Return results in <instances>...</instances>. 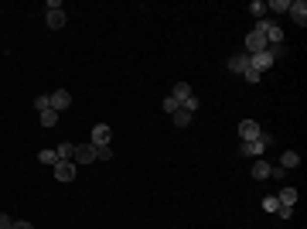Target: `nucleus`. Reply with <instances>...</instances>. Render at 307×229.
<instances>
[{
	"mask_svg": "<svg viewBox=\"0 0 307 229\" xmlns=\"http://www.w3.org/2000/svg\"><path fill=\"white\" fill-rule=\"evenodd\" d=\"M109 123H96L92 127V147H102V144H109Z\"/></svg>",
	"mask_w": 307,
	"mask_h": 229,
	"instance_id": "nucleus-8",
	"label": "nucleus"
},
{
	"mask_svg": "<svg viewBox=\"0 0 307 229\" xmlns=\"http://www.w3.org/2000/svg\"><path fill=\"white\" fill-rule=\"evenodd\" d=\"M188 96H195V92H191V86H188V82H174V89H171V99L184 103Z\"/></svg>",
	"mask_w": 307,
	"mask_h": 229,
	"instance_id": "nucleus-12",
	"label": "nucleus"
},
{
	"mask_svg": "<svg viewBox=\"0 0 307 229\" xmlns=\"http://www.w3.org/2000/svg\"><path fill=\"white\" fill-rule=\"evenodd\" d=\"M109 157H113V147H109V144L96 147V161H109Z\"/></svg>",
	"mask_w": 307,
	"mask_h": 229,
	"instance_id": "nucleus-25",
	"label": "nucleus"
},
{
	"mask_svg": "<svg viewBox=\"0 0 307 229\" xmlns=\"http://www.w3.org/2000/svg\"><path fill=\"white\" fill-rule=\"evenodd\" d=\"M242 76H246V82H259V72H256V69H246Z\"/></svg>",
	"mask_w": 307,
	"mask_h": 229,
	"instance_id": "nucleus-30",
	"label": "nucleus"
},
{
	"mask_svg": "<svg viewBox=\"0 0 307 229\" xmlns=\"http://www.w3.org/2000/svg\"><path fill=\"white\" fill-rule=\"evenodd\" d=\"M266 28H270V21H259V24L246 34V55H259V52L270 48V41H266Z\"/></svg>",
	"mask_w": 307,
	"mask_h": 229,
	"instance_id": "nucleus-1",
	"label": "nucleus"
},
{
	"mask_svg": "<svg viewBox=\"0 0 307 229\" xmlns=\"http://www.w3.org/2000/svg\"><path fill=\"white\" fill-rule=\"evenodd\" d=\"M249 14L263 21V14H266V3H263V0H253V3H249Z\"/></svg>",
	"mask_w": 307,
	"mask_h": 229,
	"instance_id": "nucleus-19",
	"label": "nucleus"
},
{
	"mask_svg": "<svg viewBox=\"0 0 307 229\" xmlns=\"http://www.w3.org/2000/svg\"><path fill=\"white\" fill-rule=\"evenodd\" d=\"M10 229H34V226H31V223H14Z\"/></svg>",
	"mask_w": 307,
	"mask_h": 229,
	"instance_id": "nucleus-31",
	"label": "nucleus"
},
{
	"mask_svg": "<svg viewBox=\"0 0 307 229\" xmlns=\"http://www.w3.org/2000/svg\"><path fill=\"white\" fill-rule=\"evenodd\" d=\"M249 69H256L259 76H263L266 69H273V55H270V48L259 52V55H249Z\"/></svg>",
	"mask_w": 307,
	"mask_h": 229,
	"instance_id": "nucleus-3",
	"label": "nucleus"
},
{
	"mask_svg": "<svg viewBox=\"0 0 307 229\" xmlns=\"http://www.w3.org/2000/svg\"><path fill=\"white\" fill-rule=\"evenodd\" d=\"M277 209H280V202H277V195H266V199H263V212H270V216H273Z\"/></svg>",
	"mask_w": 307,
	"mask_h": 229,
	"instance_id": "nucleus-22",
	"label": "nucleus"
},
{
	"mask_svg": "<svg viewBox=\"0 0 307 229\" xmlns=\"http://www.w3.org/2000/svg\"><path fill=\"white\" fill-rule=\"evenodd\" d=\"M45 21H48V28H51V31L65 28V10H62V3H58V0H51V3H48V14H45Z\"/></svg>",
	"mask_w": 307,
	"mask_h": 229,
	"instance_id": "nucleus-2",
	"label": "nucleus"
},
{
	"mask_svg": "<svg viewBox=\"0 0 307 229\" xmlns=\"http://www.w3.org/2000/svg\"><path fill=\"white\" fill-rule=\"evenodd\" d=\"M48 103H51V110H55V113H62V110H69V106H72V92L55 89V92L48 96Z\"/></svg>",
	"mask_w": 307,
	"mask_h": 229,
	"instance_id": "nucleus-4",
	"label": "nucleus"
},
{
	"mask_svg": "<svg viewBox=\"0 0 307 229\" xmlns=\"http://www.w3.org/2000/svg\"><path fill=\"white\" fill-rule=\"evenodd\" d=\"M301 164V154L297 151H283V157H280V168L283 171H290V168H297Z\"/></svg>",
	"mask_w": 307,
	"mask_h": 229,
	"instance_id": "nucleus-14",
	"label": "nucleus"
},
{
	"mask_svg": "<svg viewBox=\"0 0 307 229\" xmlns=\"http://www.w3.org/2000/svg\"><path fill=\"white\" fill-rule=\"evenodd\" d=\"M10 226H14V219H10L7 212H0V229H10Z\"/></svg>",
	"mask_w": 307,
	"mask_h": 229,
	"instance_id": "nucleus-29",
	"label": "nucleus"
},
{
	"mask_svg": "<svg viewBox=\"0 0 307 229\" xmlns=\"http://www.w3.org/2000/svg\"><path fill=\"white\" fill-rule=\"evenodd\" d=\"M55 154H58V161H72L76 157V144H58Z\"/></svg>",
	"mask_w": 307,
	"mask_h": 229,
	"instance_id": "nucleus-16",
	"label": "nucleus"
},
{
	"mask_svg": "<svg viewBox=\"0 0 307 229\" xmlns=\"http://www.w3.org/2000/svg\"><path fill=\"white\" fill-rule=\"evenodd\" d=\"M277 202H280V205H294V202H297V188L283 185V188H280V195H277Z\"/></svg>",
	"mask_w": 307,
	"mask_h": 229,
	"instance_id": "nucleus-13",
	"label": "nucleus"
},
{
	"mask_svg": "<svg viewBox=\"0 0 307 229\" xmlns=\"http://www.w3.org/2000/svg\"><path fill=\"white\" fill-rule=\"evenodd\" d=\"M259 134H263V130H259L256 120H242V123H239V137H242V144H246V141H256Z\"/></svg>",
	"mask_w": 307,
	"mask_h": 229,
	"instance_id": "nucleus-6",
	"label": "nucleus"
},
{
	"mask_svg": "<svg viewBox=\"0 0 307 229\" xmlns=\"http://www.w3.org/2000/svg\"><path fill=\"white\" fill-rule=\"evenodd\" d=\"M178 110H181V103H178V99H171V96H164V113H171V116H174Z\"/></svg>",
	"mask_w": 307,
	"mask_h": 229,
	"instance_id": "nucleus-24",
	"label": "nucleus"
},
{
	"mask_svg": "<svg viewBox=\"0 0 307 229\" xmlns=\"http://www.w3.org/2000/svg\"><path fill=\"white\" fill-rule=\"evenodd\" d=\"M34 110H38V113H41V110H51V103H48V96H38V99H34Z\"/></svg>",
	"mask_w": 307,
	"mask_h": 229,
	"instance_id": "nucleus-26",
	"label": "nucleus"
},
{
	"mask_svg": "<svg viewBox=\"0 0 307 229\" xmlns=\"http://www.w3.org/2000/svg\"><path fill=\"white\" fill-rule=\"evenodd\" d=\"M181 110H184V113H191V116H195V113H198V96H188V99H184V103H181Z\"/></svg>",
	"mask_w": 307,
	"mask_h": 229,
	"instance_id": "nucleus-20",
	"label": "nucleus"
},
{
	"mask_svg": "<svg viewBox=\"0 0 307 229\" xmlns=\"http://www.w3.org/2000/svg\"><path fill=\"white\" fill-rule=\"evenodd\" d=\"M277 216H280V219H294V205H280Z\"/></svg>",
	"mask_w": 307,
	"mask_h": 229,
	"instance_id": "nucleus-28",
	"label": "nucleus"
},
{
	"mask_svg": "<svg viewBox=\"0 0 307 229\" xmlns=\"http://www.w3.org/2000/svg\"><path fill=\"white\" fill-rule=\"evenodd\" d=\"M72 161H76V168L92 164V161H96V147H92V144H76V157H72Z\"/></svg>",
	"mask_w": 307,
	"mask_h": 229,
	"instance_id": "nucleus-5",
	"label": "nucleus"
},
{
	"mask_svg": "<svg viewBox=\"0 0 307 229\" xmlns=\"http://www.w3.org/2000/svg\"><path fill=\"white\" fill-rule=\"evenodd\" d=\"M290 17H294L301 28L307 24V3H304V0H290Z\"/></svg>",
	"mask_w": 307,
	"mask_h": 229,
	"instance_id": "nucleus-9",
	"label": "nucleus"
},
{
	"mask_svg": "<svg viewBox=\"0 0 307 229\" xmlns=\"http://www.w3.org/2000/svg\"><path fill=\"white\" fill-rule=\"evenodd\" d=\"M270 178H273V181H283V178H287V171L277 164V168H270Z\"/></svg>",
	"mask_w": 307,
	"mask_h": 229,
	"instance_id": "nucleus-27",
	"label": "nucleus"
},
{
	"mask_svg": "<svg viewBox=\"0 0 307 229\" xmlns=\"http://www.w3.org/2000/svg\"><path fill=\"white\" fill-rule=\"evenodd\" d=\"M239 151H242V157H253V161H256V157H263V151H266V147H263V144H259V137H256V141H246Z\"/></svg>",
	"mask_w": 307,
	"mask_h": 229,
	"instance_id": "nucleus-10",
	"label": "nucleus"
},
{
	"mask_svg": "<svg viewBox=\"0 0 307 229\" xmlns=\"http://www.w3.org/2000/svg\"><path fill=\"white\" fill-rule=\"evenodd\" d=\"M38 161H41V164H58V154L51 151V147H45V151L38 154Z\"/></svg>",
	"mask_w": 307,
	"mask_h": 229,
	"instance_id": "nucleus-18",
	"label": "nucleus"
},
{
	"mask_svg": "<svg viewBox=\"0 0 307 229\" xmlns=\"http://www.w3.org/2000/svg\"><path fill=\"white\" fill-rule=\"evenodd\" d=\"M76 161H58V164H55V178H58V181H72V178H76Z\"/></svg>",
	"mask_w": 307,
	"mask_h": 229,
	"instance_id": "nucleus-7",
	"label": "nucleus"
},
{
	"mask_svg": "<svg viewBox=\"0 0 307 229\" xmlns=\"http://www.w3.org/2000/svg\"><path fill=\"white\" fill-rule=\"evenodd\" d=\"M266 10H277V14H283V10H290V0H273V3H266Z\"/></svg>",
	"mask_w": 307,
	"mask_h": 229,
	"instance_id": "nucleus-23",
	"label": "nucleus"
},
{
	"mask_svg": "<svg viewBox=\"0 0 307 229\" xmlns=\"http://www.w3.org/2000/svg\"><path fill=\"white\" fill-rule=\"evenodd\" d=\"M229 69H232V72H246V69H249V55H232Z\"/></svg>",
	"mask_w": 307,
	"mask_h": 229,
	"instance_id": "nucleus-15",
	"label": "nucleus"
},
{
	"mask_svg": "<svg viewBox=\"0 0 307 229\" xmlns=\"http://www.w3.org/2000/svg\"><path fill=\"white\" fill-rule=\"evenodd\" d=\"M38 120H41V127H55V123H58V113H55V110H41Z\"/></svg>",
	"mask_w": 307,
	"mask_h": 229,
	"instance_id": "nucleus-17",
	"label": "nucleus"
},
{
	"mask_svg": "<svg viewBox=\"0 0 307 229\" xmlns=\"http://www.w3.org/2000/svg\"><path fill=\"white\" fill-rule=\"evenodd\" d=\"M171 120H174V127H188V123H191V113H184V110H178V113H174Z\"/></svg>",
	"mask_w": 307,
	"mask_h": 229,
	"instance_id": "nucleus-21",
	"label": "nucleus"
},
{
	"mask_svg": "<svg viewBox=\"0 0 307 229\" xmlns=\"http://www.w3.org/2000/svg\"><path fill=\"white\" fill-rule=\"evenodd\" d=\"M270 168H273L270 161L256 157V161H253V178H256V181H266V178H270Z\"/></svg>",
	"mask_w": 307,
	"mask_h": 229,
	"instance_id": "nucleus-11",
	"label": "nucleus"
}]
</instances>
